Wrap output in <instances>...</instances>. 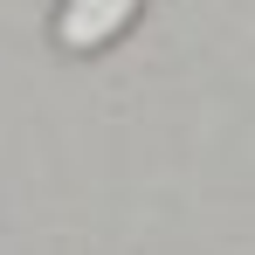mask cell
<instances>
[{
  "instance_id": "obj_1",
  "label": "cell",
  "mask_w": 255,
  "mask_h": 255,
  "mask_svg": "<svg viewBox=\"0 0 255 255\" xmlns=\"http://www.w3.org/2000/svg\"><path fill=\"white\" fill-rule=\"evenodd\" d=\"M131 14H138V0H62V14H55V42L90 55V48L118 42L131 28Z\"/></svg>"
}]
</instances>
